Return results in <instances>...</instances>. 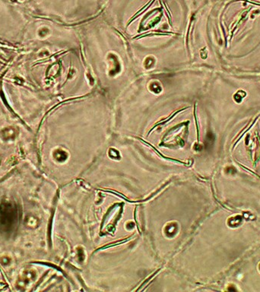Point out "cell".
I'll list each match as a JSON object with an SVG mask.
<instances>
[{
    "instance_id": "1",
    "label": "cell",
    "mask_w": 260,
    "mask_h": 292,
    "mask_svg": "<svg viewBox=\"0 0 260 292\" xmlns=\"http://www.w3.org/2000/svg\"><path fill=\"white\" fill-rule=\"evenodd\" d=\"M15 212L10 204H3L0 206V222L4 226L13 223Z\"/></svg>"
},
{
    "instance_id": "2",
    "label": "cell",
    "mask_w": 260,
    "mask_h": 292,
    "mask_svg": "<svg viewBox=\"0 0 260 292\" xmlns=\"http://www.w3.org/2000/svg\"><path fill=\"white\" fill-rule=\"evenodd\" d=\"M36 278V272L33 269H27L25 270L22 275L21 279L19 281V285L21 287H24L27 284L31 283Z\"/></svg>"
},
{
    "instance_id": "3",
    "label": "cell",
    "mask_w": 260,
    "mask_h": 292,
    "mask_svg": "<svg viewBox=\"0 0 260 292\" xmlns=\"http://www.w3.org/2000/svg\"><path fill=\"white\" fill-rule=\"evenodd\" d=\"M26 224L30 228H35L36 226H37V220L34 218L32 217V216H31V217L27 218V221H26Z\"/></svg>"
},
{
    "instance_id": "4",
    "label": "cell",
    "mask_w": 260,
    "mask_h": 292,
    "mask_svg": "<svg viewBox=\"0 0 260 292\" xmlns=\"http://www.w3.org/2000/svg\"><path fill=\"white\" fill-rule=\"evenodd\" d=\"M0 261H1V263H2L3 266H7V265H9V264L11 263V259L8 257H3L1 258Z\"/></svg>"
},
{
    "instance_id": "5",
    "label": "cell",
    "mask_w": 260,
    "mask_h": 292,
    "mask_svg": "<svg viewBox=\"0 0 260 292\" xmlns=\"http://www.w3.org/2000/svg\"><path fill=\"white\" fill-rule=\"evenodd\" d=\"M14 135H15V134H14V132L12 129H9V133H8V130L5 131V133L3 134L5 139H11Z\"/></svg>"
},
{
    "instance_id": "6",
    "label": "cell",
    "mask_w": 260,
    "mask_h": 292,
    "mask_svg": "<svg viewBox=\"0 0 260 292\" xmlns=\"http://www.w3.org/2000/svg\"><path fill=\"white\" fill-rule=\"evenodd\" d=\"M6 288V285L5 283H0V290H3Z\"/></svg>"
}]
</instances>
